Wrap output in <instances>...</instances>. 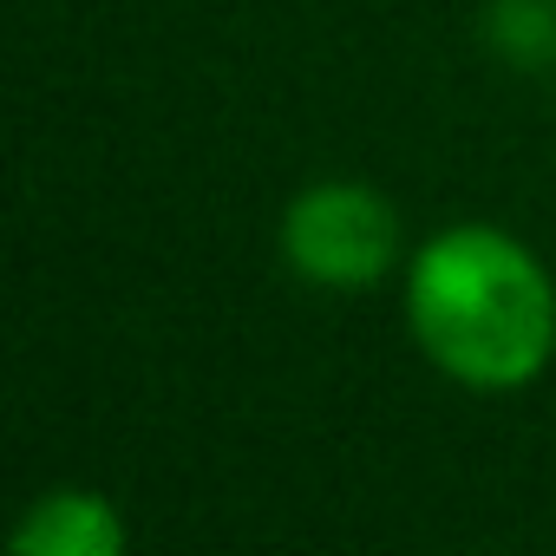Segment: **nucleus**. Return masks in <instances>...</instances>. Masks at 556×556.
Here are the masks:
<instances>
[{"mask_svg":"<svg viewBox=\"0 0 556 556\" xmlns=\"http://www.w3.org/2000/svg\"><path fill=\"white\" fill-rule=\"evenodd\" d=\"M282 249L302 282L321 289H361L380 282L400 255V216L367 184H315L295 197L282 223Z\"/></svg>","mask_w":556,"mask_h":556,"instance_id":"obj_2","label":"nucleus"},{"mask_svg":"<svg viewBox=\"0 0 556 556\" xmlns=\"http://www.w3.org/2000/svg\"><path fill=\"white\" fill-rule=\"evenodd\" d=\"M491 40H497V53H510V60H543V53L556 47V21H549L543 0H497Z\"/></svg>","mask_w":556,"mask_h":556,"instance_id":"obj_4","label":"nucleus"},{"mask_svg":"<svg viewBox=\"0 0 556 556\" xmlns=\"http://www.w3.org/2000/svg\"><path fill=\"white\" fill-rule=\"evenodd\" d=\"M406 315L419 348L465 387H523L556 348V295L504 229L465 223L419 249Z\"/></svg>","mask_w":556,"mask_h":556,"instance_id":"obj_1","label":"nucleus"},{"mask_svg":"<svg viewBox=\"0 0 556 556\" xmlns=\"http://www.w3.org/2000/svg\"><path fill=\"white\" fill-rule=\"evenodd\" d=\"M118 543H125V530H118L112 504L92 497V491H53L14 530L21 556H112Z\"/></svg>","mask_w":556,"mask_h":556,"instance_id":"obj_3","label":"nucleus"}]
</instances>
